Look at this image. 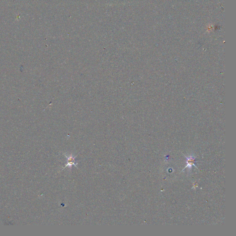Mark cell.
Masks as SVG:
<instances>
[{"label":"cell","mask_w":236,"mask_h":236,"mask_svg":"<svg viewBox=\"0 0 236 236\" xmlns=\"http://www.w3.org/2000/svg\"><path fill=\"white\" fill-rule=\"evenodd\" d=\"M65 155L67 157V164L65 167L64 168H65L67 167H71V166H73V165H74L75 167H76L77 165L78 164V163L76 162L75 161L76 156H73L72 155H67L66 154H65Z\"/></svg>","instance_id":"cell-1"},{"label":"cell","mask_w":236,"mask_h":236,"mask_svg":"<svg viewBox=\"0 0 236 236\" xmlns=\"http://www.w3.org/2000/svg\"><path fill=\"white\" fill-rule=\"evenodd\" d=\"M184 156H185V157L186 158V163L187 164L186 166L184 167V170L186 168V167H188V169L190 170V169L192 167V166H193V165L195 166V167H196V166L195 164H194L195 162V157L194 156H193V155H190L189 157H187L185 155H184Z\"/></svg>","instance_id":"cell-2"}]
</instances>
